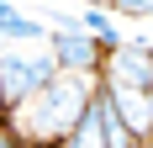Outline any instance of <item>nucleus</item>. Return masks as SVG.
<instances>
[{
	"instance_id": "nucleus-1",
	"label": "nucleus",
	"mask_w": 153,
	"mask_h": 148,
	"mask_svg": "<svg viewBox=\"0 0 153 148\" xmlns=\"http://www.w3.org/2000/svg\"><path fill=\"white\" fill-rule=\"evenodd\" d=\"M95 90H100V79L58 74L48 90H37V95H32V101L5 122L11 143H16V148H48V143H63V138L85 122V111L95 106Z\"/></svg>"
},
{
	"instance_id": "nucleus-2",
	"label": "nucleus",
	"mask_w": 153,
	"mask_h": 148,
	"mask_svg": "<svg viewBox=\"0 0 153 148\" xmlns=\"http://www.w3.org/2000/svg\"><path fill=\"white\" fill-rule=\"evenodd\" d=\"M58 79V64H53V53H21V48H5L0 53V101H5V117H16L21 106L37 95V90H48Z\"/></svg>"
},
{
	"instance_id": "nucleus-3",
	"label": "nucleus",
	"mask_w": 153,
	"mask_h": 148,
	"mask_svg": "<svg viewBox=\"0 0 153 148\" xmlns=\"http://www.w3.org/2000/svg\"><path fill=\"white\" fill-rule=\"evenodd\" d=\"M48 53H53V64H58V74H79V79H100V69H106V53L95 48V37H85L79 27H63L48 37Z\"/></svg>"
},
{
	"instance_id": "nucleus-4",
	"label": "nucleus",
	"mask_w": 153,
	"mask_h": 148,
	"mask_svg": "<svg viewBox=\"0 0 153 148\" xmlns=\"http://www.w3.org/2000/svg\"><path fill=\"white\" fill-rule=\"evenodd\" d=\"M100 79H106V85H122V90L153 95V43H122V48L106 58Z\"/></svg>"
},
{
	"instance_id": "nucleus-5",
	"label": "nucleus",
	"mask_w": 153,
	"mask_h": 148,
	"mask_svg": "<svg viewBox=\"0 0 153 148\" xmlns=\"http://www.w3.org/2000/svg\"><path fill=\"white\" fill-rule=\"evenodd\" d=\"M100 95L111 101L116 122H122L137 143H148V138H153V95H143V90H122V85H106V79H100Z\"/></svg>"
},
{
	"instance_id": "nucleus-6",
	"label": "nucleus",
	"mask_w": 153,
	"mask_h": 148,
	"mask_svg": "<svg viewBox=\"0 0 153 148\" xmlns=\"http://www.w3.org/2000/svg\"><path fill=\"white\" fill-rule=\"evenodd\" d=\"M0 37H5V43H42L48 27H42V21H32V16H21V11H16V0H5V5H0Z\"/></svg>"
},
{
	"instance_id": "nucleus-7",
	"label": "nucleus",
	"mask_w": 153,
	"mask_h": 148,
	"mask_svg": "<svg viewBox=\"0 0 153 148\" xmlns=\"http://www.w3.org/2000/svg\"><path fill=\"white\" fill-rule=\"evenodd\" d=\"M63 148H106V117H100V101L85 111V122H79L74 132L63 138Z\"/></svg>"
},
{
	"instance_id": "nucleus-8",
	"label": "nucleus",
	"mask_w": 153,
	"mask_h": 148,
	"mask_svg": "<svg viewBox=\"0 0 153 148\" xmlns=\"http://www.w3.org/2000/svg\"><path fill=\"white\" fill-rule=\"evenodd\" d=\"M111 16H127V21H148L153 16V0H106Z\"/></svg>"
},
{
	"instance_id": "nucleus-9",
	"label": "nucleus",
	"mask_w": 153,
	"mask_h": 148,
	"mask_svg": "<svg viewBox=\"0 0 153 148\" xmlns=\"http://www.w3.org/2000/svg\"><path fill=\"white\" fill-rule=\"evenodd\" d=\"M5 122H11V117H5V101H0V132H5Z\"/></svg>"
},
{
	"instance_id": "nucleus-10",
	"label": "nucleus",
	"mask_w": 153,
	"mask_h": 148,
	"mask_svg": "<svg viewBox=\"0 0 153 148\" xmlns=\"http://www.w3.org/2000/svg\"><path fill=\"white\" fill-rule=\"evenodd\" d=\"M0 148H16V143H11V132H0Z\"/></svg>"
},
{
	"instance_id": "nucleus-11",
	"label": "nucleus",
	"mask_w": 153,
	"mask_h": 148,
	"mask_svg": "<svg viewBox=\"0 0 153 148\" xmlns=\"http://www.w3.org/2000/svg\"><path fill=\"white\" fill-rule=\"evenodd\" d=\"M0 5H5V0H0Z\"/></svg>"
},
{
	"instance_id": "nucleus-12",
	"label": "nucleus",
	"mask_w": 153,
	"mask_h": 148,
	"mask_svg": "<svg viewBox=\"0 0 153 148\" xmlns=\"http://www.w3.org/2000/svg\"><path fill=\"white\" fill-rule=\"evenodd\" d=\"M148 143H153V138H148Z\"/></svg>"
}]
</instances>
